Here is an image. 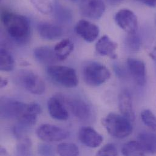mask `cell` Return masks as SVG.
<instances>
[{"mask_svg":"<svg viewBox=\"0 0 156 156\" xmlns=\"http://www.w3.org/2000/svg\"><path fill=\"white\" fill-rule=\"evenodd\" d=\"M34 54L36 60L43 64H52L58 61L54 49L47 46H41L36 48L34 50Z\"/></svg>","mask_w":156,"mask_h":156,"instance_id":"19","label":"cell"},{"mask_svg":"<svg viewBox=\"0 0 156 156\" xmlns=\"http://www.w3.org/2000/svg\"><path fill=\"white\" fill-rule=\"evenodd\" d=\"M131 122L123 115L110 113L102 120V124L111 136L123 139L133 132V128Z\"/></svg>","mask_w":156,"mask_h":156,"instance_id":"2","label":"cell"},{"mask_svg":"<svg viewBox=\"0 0 156 156\" xmlns=\"http://www.w3.org/2000/svg\"><path fill=\"white\" fill-rule=\"evenodd\" d=\"M47 73L52 80L65 87L73 88L78 85V80L76 72L71 68L52 65L48 68Z\"/></svg>","mask_w":156,"mask_h":156,"instance_id":"3","label":"cell"},{"mask_svg":"<svg viewBox=\"0 0 156 156\" xmlns=\"http://www.w3.org/2000/svg\"><path fill=\"white\" fill-rule=\"evenodd\" d=\"M73 41L65 38L58 43L54 48V52L58 61H63L66 59L74 50Z\"/></svg>","mask_w":156,"mask_h":156,"instance_id":"20","label":"cell"},{"mask_svg":"<svg viewBox=\"0 0 156 156\" xmlns=\"http://www.w3.org/2000/svg\"><path fill=\"white\" fill-rule=\"evenodd\" d=\"M122 153L124 156H144L145 152L138 141H130L123 145Z\"/></svg>","mask_w":156,"mask_h":156,"instance_id":"21","label":"cell"},{"mask_svg":"<svg viewBox=\"0 0 156 156\" xmlns=\"http://www.w3.org/2000/svg\"><path fill=\"white\" fill-rule=\"evenodd\" d=\"M143 123L151 129L156 131V116L150 109H145L141 112Z\"/></svg>","mask_w":156,"mask_h":156,"instance_id":"25","label":"cell"},{"mask_svg":"<svg viewBox=\"0 0 156 156\" xmlns=\"http://www.w3.org/2000/svg\"><path fill=\"white\" fill-rule=\"evenodd\" d=\"M37 135L41 140L47 142H57L69 137L68 132L55 125L43 124L37 129Z\"/></svg>","mask_w":156,"mask_h":156,"instance_id":"6","label":"cell"},{"mask_svg":"<svg viewBox=\"0 0 156 156\" xmlns=\"http://www.w3.org/2000/svg\"><path fill=\"white\" fill-rule=\"evenodd\" d=\"M29 105L14 99L3 98L1 100V116L7 119H18L24 114L29 113Z\"/></svg>","mask_w":156,"mask_h":156,"instance_id":"5","label":"cell"},{"mask_svg":"<svg viewBox=\"0 0 156 156\" xmlns=\"http://www.w3.org/2000/svg\"><path fill=\"white\" fill-rule=\"evenodd\" d=\"M72 113L80 120L88 121L92 117V110L89 105L81 99L69 98L66 101Z\"/></svg>","mask_w":156,"mask_h":156,"instance_id":"10","label":"cell"},{"mask_svg":"<svg viewBox=\"0 0 156 156\" xmlns=\"http://www.w3.org/2000/svg\"><path fill=\"white\" fill-rule=\"evenodd\" d=\"M57 153L62 156H77L79 154L77 146L72 143H62L57 148Z\"/></svg>","mask_w":156,"mask_h":156,"instance_id":"23","label":"cell"},{"mask_svg":"<svg viewBox=\"0 0 156 156\" xmlns=\"http://www.w3.org/2000/svg\"><path fill=\"white\" fill-rule=\"evenodd\" d=\"M119 108L123 116L130 121L135 119V114L133 106V101L130 93L127 90L123 91L119 97Z\"/></svg>","mask_w":156,"mask_h":156,"instance_id":"16","label":"cell"},{"mask_svg":"<svg viewBox=\"0 0 156 156\" xmlns=\"http://www.w3.org/2000/svg\"><path fill=\"white\" fill-rule=\"evenodd\" d=\"M0 151H0V154H1V156H5V155H7L8 154V153L6 151V150L4 148H1Z\"/></svg>","mask_w":156,"mask_h":156,"instance_id":"33","label":"cell"},{"mask_svg":"<svg viewBox=\"0 0 156 156\" xmlns=\"http://www.w3.org/2000/svg\"><path fill=\"white\" fill-rule=\"evenodd\" d=\"M117 44L107 35H104L99 39L95 45V49L98 54L108 57L112 59H115L117 57Z\"/></svg>","mask_w":156,"mask_h":156,"instance_id":"15","label":"cell"},{"mask_svg":"<svg viewBox=\"0 0 156 156\" xmlns=\"http://www.w3.org/2000/svg\"><path fill=\"white\" fill-rule=\"evenodd\" d=\"M31 141L28 138H22L16 148L18 156H29L31 154Z\"/></svg>","mask_w":156,"mask_h":156,"instance_id":"26","label":"cell"},{"mask_svg":"<svg viewBox=\"0 0 156 156\" xmlns=\"http://www.w3.org/2000/svg\"><path fill=\"white\" fill-rule=\"evenodd\" d=\"M69 1H70L71 2H76V1H77L78 0H69Z\"/></svg>","mask_w":156,"mask_h":156,"instance_id":"34","label":"cell"},{"mask_svg":"<svg viewBox=\"0 0 156 156\" xmlns=\"http://www.w3.org/2000/svg\"><path fill=\"white\" fill-rule=\"evenodd\" d=\"M142 2L146 5L151 7H154L156 6V0H138Z\"/></svg>","mask_w":156,"mask_h":156,"instance_id":"30","label":"cell"},{"mask_svg":"<svg viewBox=\"0 0 156 156\" xmlns=\"http://www.w3.org/2000/svg\"><path fill=\"white\" fill-rule=\"evenodd\" d=\"M80 141L89 148H97L103 142V138L101 135L90 127H82L78 133Z\"/></svg>","mask_w":156,"mask_h":156,"instance_id":"13","label":"cell"},{"mask_svg":"<svg viewBox=\"0 0 156 156\" xmlns=\"http://www.w3.org/2000/svg\"><path fill=\"white\" fill-rule=\"evenodd\" d=\"M83 74L86 84L92 86H100L111 77L109 70L105 66L96 62L87 64L83 69Z\"/></svg>","mask_w":156,"mask_h":156,"instance_id":"4","label":"cell"},{"mask_svg":"<svg viewBox=\"0 0 156 156\" xmlns=\"http://www.w3.org/2000/svg\"><path fill=\"white\" fill-rule=\"evenodd\" d=\"M127 66L136 84L140 86H145L147 82V76L144 62L137 58H129L127 60Z\"/></svg>","mask_w":156,"mask_h":156,"instance_id":"11","label":"cell"},{"mask_svg":"<svg viewBox=\"0 0 156 156\" xmlns=\"http://www.w3.org/2000/svg\"><path fill=\"white\" fill-rule=\"evenodd\" d=\"M137 141L145 153L156 154V135L149 132H142L137 137Z\"/></svg>","mask_w":156,"mask_h":156,"instance_id":"18","label":"cell"},{"mask_svg":"<svg viewBox=\"0 0 156 156\" xmlns=\"http://www.w3.org/2000/svg\"><path fill=\"white\" fill-rule=\"evenodd\" d=\"M80 9L84 16L98 20L105 11V4L103 0H80Z\"/></svg>","mask_w":156,"mask_h":156,"instance_id":"8","label":"cell"},{"mask_svg":"<svg viewBox=\"0 0 156 156\" xmlns=\"http://www.w3.org/2000/svg\"><path fill=\"white\" fill-rule=\"evenodd\" d=\"M126 44L128 48L133 51H137L141 46V40L136 33L128 34L126 39Z\"/></svg>","mask_w":156,"mask_h":156,"instance_id":"27","label":"cell"},{"mask_svg":"<svg viewBox=\"0 0 156 156\" xmlns=\"http://www.w3.org/2000/svg\"><path fill=\"white\" fill-rule=\"evenodd\" d=\"M155 21H156V20H155Z\"/></svg>","mask_w":156,"mask_h":156,"instance_id":"35","label":"cell"},{"mask_svg":"<svg viewBox=\"0 0 156 156\" xmlns=\"http://www.w3.org/2000/svg\"><path fill=\"white\" fill-rule=\"evenodd\" d=\"M8 84V80L6 78H1L0 79V87L3 88L6 86Z\"/></svg>","mask_w":156,"mask_h":156,"instance_id":"32","label":"cell"},{"mask_svg":"<svg viewBox=\"0 0 156 156\" xmlns=\"http://www.w3.org/2000/svg\"><path fill=\"white\" fill-rule=\"evenodd\" d=\"M22 85L29 92L35 95H41L46 90V84L43 80L34 73H24L20 77Z\"/></svg>","mask_w":156,"mask_h":156,"instance_id":"9","label":"cell"},{"mask_svg":"<svg viewBox=\"0 0 156 156\" xmlns=\"http://www.w3.org/2000/svg\"><path fill=\"white\" fill-rule=\"evenodd\" d=\"M0 54V69L5 72L12 71L15 66V60L12 55L4 48L1 49Z\"/></svg>","mask_w":156,"mask_h":156,"instance_id":"22","label":"cell"},{"mask_svg":"<svg viewBox=\"0 0 156 156\" xmlns=\"http://www.w3.org/2000/svg\"><path fill=\"white\" fill-rule=\"evenodd\" d=\"M118 151L116 147L112 144H108L103 147L97 153V156H117Z\"/></svg>","mask_w":156,"mask_h":156,"instance_id":"28","label":"cell"},{"mask_svg":"<svg viewBox=\"0 0 156 156\" xmlns=\"http://www.w3.org/2000/svg\"><path fill=\"white\" fill-rule=\"evenodd\" d=\"M119 1H123V0H119Z\"/></svg>","mask_w":156,"mask_h":156,"instance_id":"36","label":"cell"},{"mask_svg":"<svg viewBox=\"0 0 156 156\" xmlns=\"http://www.w3.org/2000/svg\"><path fill=\"white\" fill-rule=\"evenodd\" d=\"M76 32L84 41L92 43L98 37L100 30L97 25L89 21L81 20L76 26Z\"/></svg>","mask_w":156,"mask_h":156,"instance_id":"12","label":"cell"},{"mask_svg":"<svg viewBox=\"0 0 156 156\" xmlns=\"http://www.w3.org/2000/svg\"><path fill=\"white\" fill-rule=\"evenodd\" d=\"M38 153L42 156H52L54 154V149L51 145L41 144L38 146Z\"/></svg>","mask_w":156,"mask_h":156,"instance_id":"29","label":"cell"},{"mask_svg":"<svg viewBox=\"0 0 156 156\" xmlns=\"http://www.w3.org/2000/svg\"><path fill=\"white\" fill-rule=\"evenodd\" d=\"M34 7L40 13L48 15L53 10L51 0H30Z\"/></svg>","mask_w":156,"mask_h":156,"instance_id":"24","label":"cell"},{"mask_svg":"<svg viewBox=\"0 0 156 156\" xmlns=\"http://www.w3.org/2000/svg\"><path fill=\"white\" fill-rule=\"evenodd\" d=\"M38 31L41 36L44 39L53 40L60 38L63 34V30L61 27L57 25L41 23L38 25Z\"/></svg>","mask_w":156,"mask_h":156,"instance_id":"17","label":"cell"},{"mask_svg":"<svg viewBox=\"0 0 156 156\" xmlns=\"http://www.w3.org/2000/svg\"><path fill=\"white\" fill-rule=\"evenodd\" d=\"M1 22L9 36L17 42H24L30 35V26L24 16L11 12L1 13Z\"/></svg>","mask_w":156,"mask_h":156,"instance_id":"1","label":"cell"},{"mask_svg":"<svg viewBox=\"0 0 156 156\" xmlns=\"http://www.w3.org/2000/svg\"><path fill=\"white\" fill-rule=\"evenodd\" d=\"M117 24L128 34L136 33L138 29V20L136 14L129 9L119 10L115 16Z\"/></svg>","mask_w":156,"mask_h":156,"instance_id":"7","label":"cell"},{"mask_svg":"<svg viewBox=\"0 0 156 156\" xmlns=\"http://www.w3.org/2000/svg\"><path fill=\"white\" fill-rule=\"evenodd\" d=\"M149 55L153 61L156 62V45L153 48V50L150 52Z\"/></svg>","mask_w":156,"mask_h":156,"instance_id":"31","label":"cell"},{"mask_svg":"<svg viewBox=\"0 0 156 156\" xmlns=\"http://www.w3.org/2000/svg\"><path fill=\"white\" fill-rule=\"evenodd\" d=\"M48 108L51 116L56 120L65 121L69 118L68 111L60 97L51 98L48 102Z\"/></svg>","mask_w":156,"mask_h":156,"instance_id":"14","label":"cell"}]
</instances>
